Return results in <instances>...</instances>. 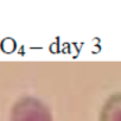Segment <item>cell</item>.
Listing matches in <instances>:
<instances>
[{
    "mask_svg": "<svg viewBox=\"0 0 121 121\" xmlns=\"http://www.w3.org/2000/svg\"><path fill=\"white\" fill-rule=\"evenodd\" d=\"M10 121H53V117L49 107L42 100L25 95L13 103Z\"/></svg>",
    "mask_w": 121,
    "mask_h": 121,
    "instance_id": "cell-1",
    "label": "cell"
},
{
    "mask_svg": "<svg viewBox=\"0 0 121 121\" xmlns=\"http://www.w3.org/2000/svg\"><path fill=\"white\" fill-rule=\"evenodd\" d=\"M100 121H121V93L110 95L102 106Z\"/></svg>",
    "mask_w": 121,
    "mask_h": 121,
    "instance_id": "cell-2",
    "label": "cell"
}]
</instances>
